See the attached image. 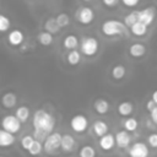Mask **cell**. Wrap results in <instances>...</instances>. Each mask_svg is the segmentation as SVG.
<instances>
[{
  "label": "cell",
  "mask_w": 157,
  "mask_h": 157,
  "mask_svg": "<svg viewBox=\"0 0 157 157\" xmlns=\"http://www.w3.org/2000/svg\"><path fill=\"white\" fill-rule=\"evenodd\" d=\"M82 1H85V2H90L91 0H82Z\"/></svg>",
  "instance_id": "obj_40"
},
{
  "label": "cell",
  "mask_w": 157,
  "mask_h": 157,
  "mask_svg": "<svg viewBox=\"0 0 157 157\" xmlns=\"http://www.w3.org/2000/svg\"><path fill=\"white\" fill-rule=\"evenodd\" d=\"M25 40V34L21 29H12L7 34V42L12 47H18L23 43Z\"/></svg>",
  "instance_id": "obj_12"
},
{
  "label": "cell",
  "mask_w": 157,
  "mask_h": 157,
  "mask_svg": "<svg viewBox=\"0 0 157 157\" xmlns=\"http://www.w3.org/2000/svg\"><path fill=\"white\" fill-rule=\"evenodd\" d=\"M11 26V21L7 16L5 15H1L0 16V31L1 32H6Z\"/></svg>",
  "instance_id": "obj_33"
},
{
  "label": "cell",
  "mask_w": 157,
  "mask_h": 157,
  "mask_svg": "<svg viewBox=\"0 0 157 157\" xmlns=\"http://www.w3.org/2000/svg\"><path fill=\"white\" fill-rule=\"evenodd\" d=\"M93 109H94V112H96L97 114L104 115V114H107V113L109 112L110 104H109V102H108L107 99H104V98H97V99L93 102Z\"/></svg>",
  "instance_id": "obj_15"
},
{
  "label": "cell",
  "mask_w": 157,
  "mask_h": 157,
  "mask_svg": "<svg viewBox=\"0 0 157 157\" xmlns=\"http://www.w3.org/2000/svg\"><path fill=\"white\" fill-rule=\"evenodd\" d=\"M66 61H67V64L71 65V66L78 65V64L81 63V52H80V50H76V49L70 50V52L67 53V55H66Z\"/></svg>",
  "instance_id": "obj_21"
},
{
  "label": "cell",
  "mask_w": 157,
  "mask_h": 157,
  "mask_svg": "<svg viewBox=\"0 0 157 157\" xmlns=\"http://www.w3.org/2000/svg\"><path fill=\"white\" fill-rule=\"evenodd\" d=\"M120 0H102V4L105 7H115Z\"/></svg>",
  "instance_id": "obj_36"
},
{
  "label": "cell",
  "mask_w": 157,
  "mask_h": 157,
  "mask_svg": "<svg viewBox=\"0 0 157 157\" xmlns=\"http://www.w3.org/2000/svg\"><path fill=\"white\" fill-rule=\"evenodd\" d=\"M63 47L65 49H67V50H74L77 47H80V42H78L77 36H75V34L65 36V38L63 39Z\"/></svg>",
  "instance_id": "obj_17"
},
{
  "label": "cell",
  "mask_w": 157,
  "mask_h": 157,
  "mask_svg": "<svg viewBox=\"0 0 157 157\" xmlns=\"http://www.w3.org/2000/svg\"><path fill=\"white\" fill-rule=\"evenodd\" d=\"M21 121L17 119L16 115H12V114H7L2 118V121H1V126L4 130L11 132V134H17L20 132L21 130Z\"/></svg>",
  "instance_id": "obj_7"
},
{
  "label": "cell",
  "mask_w": 157,
  "mask_h": 157,
  "mask_svg": "<svg viewBox=\"0 0 157 157\" xmlns=\"http://www.w3.org/2000/svg\"><path fill=\"white\" fill-rule=\"evenodd\" d=\"M126 26L123 21L115 20V18H109L103 21V23L101 25V32L105 36V37H117V36H121L126 32Z\"/></svg>",
  "instance_id": "obj_2"
},
{
  "label": "cell",
  "mask_w": 157,
  "mask_h": 157,
  "mask_svg": "<svg viewBox=\"0 0 157 157\" xmlns=\"http://www.w3.org/2000/svg\"><path fill=\"white\" fill-rule=\"evenodd\" d=\"M155 108H157L156 102H155L153 99L147 101V103H146V110H148V112L151 113V112H153V110H155Z\"/></svg>",
  "instance_id": "obj_37"
},
{
  "label": "cell",
  "mask_w": 157,
  "mask_h": 157,
  "mask_svg": "<svg viewBox=\"0 0 157 157\" xmlns=\"http://www.w3.org/2000/svg\"><path fill=\"white\" fill-rule=\"evenodd\" d=\"M76 147V140L72 135L70 134H64L61 136V145H60V150L63 152H72Z\"/></svg>",
  "instance_id": "obj_11"
},
{
  "label": "cell",
  "mask_w": 157,
  "mask_h": 157,
  "mask_svg": "<svg viewBox=\"0 0 157 157\" xmlns=\"http://www.w3.org/2000/svg\"><path fill=\"white\" fill-rule=\"evenodd\" d=\"M121 1V4L124 5V6H126V7H135L139 2H140V0H120Z\"/></svg>",
  "instance_id": "obj_35"
},
{
  "label": "cell",
  "mask_w": 157,
  "mask_h": 157,
  "mask_svg": "<svg viewBox=\"0 0 157 157\" xmlns=\"http://www.w3.org/2000/svg\"><path fill=\"white\" fill-rule=\"evenodd\" d=\"M115 142H117V146L119 148H126L129 147L130 142H131V136L129 134V131L126 130H120L115 134Z\"/></svg>",
  "instance_id": "obj_13"
},
{
  "label": "cell",
  "mask_w": 157,
  "mask_h": 157,
  "mask_svg": "<svg viewBox=\"0 0 157 157\" xmlns=\"http://www.w3.org/2000/svg\"><path fill=\"white\" fill-rule=\"evenodd\" d=\"M151 99H153V101L156 102V104H157V90L152 92V96H151Z\"/></svg>",
  "instance_id": "obj_39"
},
{
  "label": "cell",
  "mask_w": 157,
  "mask_h": 157,
  "mask_svg": "<svg viewBox=\"0 0 157 157\" xmlns=\"http://www.w3.org/2000/svg\"><path fill=\"white\" fill-rule=\"evenodd\" d=\"M34 140H36V139H34L33 135H25V136L21 139V146H22V148L26 150V151H28V150L31 148V146L33 145Z\"/></svg>",
  "instance_id": "obj_32"
},
{
  "label": "cell",
  "mask_w": 157,
  "mask_h": 157,
  "mask_svg": "<svg viewBox=\"0 0 157 157\" xmlns=\"http://www.w3.org/2000/svg\"><path fill=\"white\" fill-rule=\"evenodd\" d=\"M42 151H44L42 141H39V140H34L33 145H32L31 148L28 150V153H29L31 156H38V155H40Z\"/></svg>",
  "instance_id": "obj_31"
},
{
  "label": "cell",
  "mask_w": 157,
  "mask_h": 157,
  "mask_svg": "<svg viewBox=\"0 0 157 157\" xmlns=\"http://www.w3.org/2000/svg\"><path fill=\"white\" fill-rule=\"evenodd\" d=\"M98 144H99V147H101L103 151H110V150H113L114 146L117 145V142H115V135L108 132V134H105L104 136L99 137Z\"/></svg>",
  "instance_id": "obj_10"
},
{
  "label": "cell",
  "mask_w": 157,
  "mask_h": 157,
  "mask_svg": "<svg viewBox=\"0 0 157 157\" xmlns=\"http://www.w3.org/2000/svg\"><path fill=\"white\" fill-rule=\"evenodd\" d=\"M110 75L114 80L119 81V80H123L126 75V67L123 65V64H115L112 70H110Z\"/></svg>",
  "instance_id": "obj_19"
},
{
  "label": "cell",
  "mask_w": 157,
  "mask_h": 157,
  "mask_svg": "<svg viewBox=\"0 0 157 157\" xmlns=\"http://www.w3.org/2000/svg\"><path fill=\"white\" fill-rule=\"evenodd\" d=\"M147 144L151 147L157 148V132H152V134H150L147 136Z\"/></svg>",
  "instance_id": "obj_34"
},
{
  "label": "cell",
  "mask_w": 157,
  "mask_h": 157,
  "mask_svg": "<svg viewBox=\"0 0 157 157\" xmlns=\"http://www.w3.org/2000/svg\"><path fill=\"white\" fill-rule=\"evenodd\" d=\"M29 108L27 105H20L16 112H15V115L17 117V119L21 121V123H26L29 118Z\"/></svg>",
  "instance_id": "obj_26"
},
{
  "label": "cell",
  "mask_w": 157,
  "mask_h": 157,
  "mask_svg": "<svg viewBox=\"0 0 157 157\" xmlns=\"http://www.w3.org/2000/svg\"><path fill=\"white\" fill-rule=\"evenodd\" d=\"M92 130L94 132L96 136L98 137H102L104 136L105 134H108V124L104 121V120H96L92 125Z\"/></svg>",
  "instance_id": "obj_16"
},
{
  "label": "cell",
  "mask_w": 157,
  "mask_h": 157,
  "mask_svg": "<svg viewBox=\"0 0 157 157\" xmlns=\"http://www.w3.org/2000/svg\"><path fill=\"white\" fill-rule=\"evenodd\" d=\"M156 18V9L152 6L144 7L139 10V21L145 23L146 26H151Z\"/></svg>",
  "instance_id": "obj_9"
},
{
  "label": "cell",
  "mask_w": 157,
  "mask_h": 157,
  "mask_svg": "<svg viewBox=\"0 0 157 157\" xmlns=\"http://www.w3.org/2000/svg\"><path fill=\"white\" fill-rule=\"evenodd\" d=\"M150 114H151V121H152L155 125H157V108H155V110L151 112Z\"/></svg>",
  "instance_id": "obj_38"
},
{
  "label": "cell",
  "mask_w": 157,
  "mask_h": 157,
  "mask_svg": "<svg viewBox=\"0 0 157 157\" xmlns=\"http://www.w3.org/2000/svg\"><path fill=\"white\" fill-rule=\"evenodd\" d=\"M94 11L92 7L90 6H81L78 7L76 11H75V18L78 23L83 25V26H87V25H91L94 20Z\"/></svg>",
  "instance_id": "obj_5"
},
{
  "label": "cell",
  "mask_w": 157,
  "mask_h": 157,
  "mask_svg": "<svg viewBox=\"0 0 157 157\" xmlns=\"http://www.w3.org/2000/svg\"><path fill=\"white\" fill-rule=\"evenodd\" d=\"M37 39H38L39 44H42V45H44V47H48V45H50V44L54 42L53 34H52L50 32H47V31L39 32L38 36H37Z\"/></svg>",
  "instance_id": "obj_24"
},
{
  "label": "cell",
  "mask_w": 157,
  "mask_h": 157,
  "mask_svg": "<svg viewBox=\"0 0 157 157\" xmlns=\"http://www.w3.org/2000/svg\"><path fill=\"white\" fill-rule=\"evenodd\" d=\"M128 52H129V55H130V56H132V58H135V59H140V58L145 56L147 49H146V45H145V44L136 42V43H132V44L129 47Z\"/></svg>",
  "instance_id": "obj_14"
},
{
  "label": "cell",
  "mask_w": 157,
  "mask_h": 157,
  "mask_svg": "<svg viewBox=\"0 0 157 157\" xmlns=\"http://www.w3.org/2000/svg\"><path fill=\"white\" fill-rule=\"evenodd\" d=\"M150 150L142 141H136L129 147V157H148Z\"/></svg>",
  "instance_id": "obj_8"
},
{
  "label": "cell",
  "mask_w": 157,
  "mask_h": 157,
  "mask_svg": "<svg viewBox=\"0 0 157 157\" xmlns=\"http://www.w3.org/2000/svg\"><path fill=\"white\" fill-rule=\"evenodd\" d=\"M70 128L76 134H82L88 129V119L83 114H75L70 119Z\"/></svg>",
  "instance_id": "obj_6"
},
{
  "label": "cell",
  "mask_w": 157,
  "mask_h": 157,
  "mask_svg": "<svg viewBox=\"0 0 157 157\" xmlns=\"http://www.w3.org/2000/svg\"><path fill=\"white\" fill-rule=\"evenodd\" d=\"M123 22H124L125 26L129 27V28H130L131 26H134L136 22H139V10L131 11V12H129L128 15H125Z\"/></svg>",
  "instance_id": "obj_27"
},
{
  "label": "cell",
  "mask_w": 157,
  "mask_h": 157,
  "mask_svg": "<svg viewBox=\"0 0 157 157\" xmlns=\"http://www.w3.org/2000/svg\"><path fill=\"white\" fill-rule=\"evenodd\" d=\"M32 124H33V130L44 132L45 135H49L54 130L55 118L49 112H47L44 109H38L33 114Z\"/></svg>",
  "instance_id": "obj_1"
},
{
  "label": "cell",
  "mask_w": 157,
  "mask_h": 157,
  "mask_svg": "<svg viewBox=\"0 0 157 157\" xmlns=\"http://www.w3.org/2000/svg\"><path fill=\"white\" fill-rule=\"evenodd\" d=\"M16 102H17V97L15 93L12 92H6L2 98H1V103L5 108H12L16 105Z\"/></svg>",
  "instance_id": "obj_25"
},
{
  "label": "cell",
  "mask_w": 157,
  "mask_h": 157,
  "mask_svg": "<svg viewBox=\"0 0 157 157\" xmlns=\"http://www.w3.org/2000/svg\"><path fill=\"white\" fill-rule=\"evenodd\" d=\"M78 157H96V150L92 145H83L78 151Z\"/></svg>",
  "instance_id": "obj_28"
},
{
  "label": "cell",
  "mask_w": 157,
  "mask_h": 157,
  "mask_svg": "<svg viewBox=\"0 0 157 157\" xmlns=\"http://www.w3.org/2000/svg\"><path fill=\"white\" fill-rule=\"evenodd\" d=\"M99 50V43L98 39L92 36H85L80 40V52L85 56L92 58L94 56Z\"/></svg>",
  "instance_id": "obj_3"
},
{
  "label": "cell",
  "mask_w": 157,
  "mask_h": 157,
  "mask_svg": "<svg viewBox=\"0 0 157 157\" xmlns=\"http://www.w3.org/2000/svg\"><path fill=\"white\" fill-rule=\"evenodd\" d=\"M132 112H134V105H132L131 102L124 101V102H121V103L118 104V113H119V115H121V117H129Z\"/></svg>",
  "instance_id": "obj_20"
},
{
  "label": "cell",
  "mask_w": 157,
  "mask_h": 157,
  "mask_svg": "<svg viewBox=\"0 0 157 157\" xmlns=\"http://www.w3.org/2000/svg\"><path fill=\"white\" fill-rule=\"evenodd\" d=\"M61 134L60 132H50L47 139L43 141V148L47 153H55L61 145Z\"/></svg>",
  "instance_id": "obj_4"
},
{
  "label": "cell",
  "mask_w": 157,
  "mask_h": 157,
  "mask_svg": "<svg viewBox=\"0 0 157 157\" xmlns=\"http://www.w3.org/2000/svg\"><path fill=\"white\" fill-rule=\"evenodd\" d=\"M137 128H139V123H137V120H136L135 118H126V119L124 120V129H125L126 131L132 132V131H135Z\"/></svg>",
  "instance_id": "obj_29"
},
{
  "label": "cell",
  "mask_w": 157,
  "mask_h": 157,
  "mask_svg": "<svg viewBox=\"0 0 157 157\" xmlns=\"http://www.w3.org/2000/svg\"><path fill=\"white\" fill-rule=\"evenodd\" d=\"M16 141V137H15V134H11L6 130H1L0 131V146L1 147H7V146H11L13 145Z\"/></svg>",
  "instance_id": "obj_18"
},
{
  "label": "cell",
  "mask_w": 157,
  "mask_h": 157,
  "mask_svg": "<svg viewBox=\"0 0 157 157\" xmlns=\"http://www.w3.org/2000/svg\"><path fill=\"white\" fill-rule=\"evenodd\" d=\"M44 31L50 32L52 34H55V33H58V32L60 31V26L58 25L55 17H49V18L44 22Z\"/></svg>",
  "instance_id": "obj_22"
},
{
  "label": "cell",
  "mask_w": 157,
  "mask_h": 157,
  "mask_svg": "<svg viewBox=\"0 0 157 157\" xmlns=\"http://www.w3.org/2000/svg\"><path fill=\"white\" fill-rule=\"evenodd\" d=\"M147 28H148V26H146L145 23H142V22L139 21L134 26L130 27V32L134 36H136V37H144L147 33Z\"/></svg>",
  "instance_id": "obj_23"
},
{
  "label": "cell",
  "mask_w": 157,
  "mask_h": 157,
  "mask_svg": "<svg viewBox=\"0 0 157 157\" xmlns=\"http://www.w3.org/2000/svg\"><path fill=\"white\" fill-rule=\"evenodd\" d=\"M55 18H56V22H58V25L60 26V28L67 27V26L70 25V17H69V15L65 13V12L58 13V15L55 16Z\"/></svg>",
  "instance_id": "obj_30"
}]
</instances>
